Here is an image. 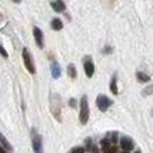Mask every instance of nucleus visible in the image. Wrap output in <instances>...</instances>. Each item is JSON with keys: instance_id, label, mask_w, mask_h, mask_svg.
I'll list each match as a JSON object with an SVG mask.
<instances>
[{"instance_id": "nucleus-2", "label": "nucleus", "mask_w": 153, "mask_h": 153, "mask_svg": "<svg viewBox=\"0 0 153 153\" xmlns=\"http://www.w3.org/2000/svg\"><path fill=\"white\" fill-rule=\"evenodd\" d=\"M23 62H25V66H26V69L29 70V73L34 74V72H36L34 63H33V59H32V56H30L27 49H23Z\"/></svg>"}, {"instance_id": "nucleus-23", "label": "nucleus", "mask_w": 153, "mask_h": 153, "mask_svg": "<svg viewBox=\"0 0 153 153\" xmlns=\"http://www.w3.org/2000/svg\"><path fill=\"white\" fill-rule=\"evenodd\" d=\"M122 153H127V152H122Z\"/></svg>"}, {"instance_id": "nucleus-12", "label": "nucleus", "mask_w": 153, "mask_h": 153, "mask_svg": "<svg viewBox=\"0 0 153 153\" xmlns=\"http://www.w3.org/2000/svg\"><path fill=\"white\" fill-rule=\"evenodd\" d=\"M137 79H139V82H149L150 80V77L147 76V74H145V73H142V72H137Z\"/></svg>"}, {"instance_id": "nucleus-21", "label": "nucleus", "mask_w": 153, "mask_h": 153, "mask_svg": "<svg viewBox=\"0 0 153 153\" xmlns=\"http://www.w3.org/2000/svg\"><path fill=\"white\" fill-rule=\"evenodd\" d=\"M70 106H76V100H74V99L70 100Z\"/></svg>"}, {"instance_id": "nucleus-4", "label": "nucleus", "mask_w": 153, "mask_h": 153, "mask_svg": "<svg viewBox=\"0 0 153 153\" xmlns=\"http://www.w3.org/2000/svg\"><path fill=\"white\" fill-rule=\"evenodd\" d=\"M33 34H34V40H36L37 46H39L40 49H43L45 42H43V33H42V30H40L39 27H34V29H33Z\"/></svg>"}, {"instance_id": "nucleus-1", "label": "nucleus", "mask_w": 153, "mask_h": 153, "mask_svg": "<svg viewBox=\"0 0 153 153\" xmlns=\"http://www.w3.org/2000/svg\"><path fill=\"white\" fill-rule=\"evenodd\" d=\"M89 120V103H87V96H83L80 100V123L86 125Z\"/></svg>"}, {"instance_id": "nucleus-6", "label": "nucleus", "mask_w": 153, "mask_h": 153, "mask_svg": "<svg viewBox=\"0 0 153 153\" xmlns=\"http://www.w3.org/2000/svg\"><path fill=\"white\" fill-rule=\"evenodd\" d=\"M33 150L34 153H43V145H42V137L34 136L33 137Z\"/></svg>"}, {"instance_id": "nucleus-15", "label": "nucleus", "mask_w": 153, "mask_h": 153, "mask_svg": "<svg viewBox=\"0 0 153 153\" xmlns=\"http://www.w3.org/2000/svg\"><path fill=\"white\" fill-rule=\"evenodd\" d=\"M0 142H1V145L6 147V149H10V145H9V142H7V140L3 137V136H0Z\"/></svg>"}, {"instance_id": "nucleus-5", "label": "nucleus", "mask_w": 153, "mask_h": 153, "mask_svg": "<svg viewBox=\"0 0 153 153\" xmlns=\"http://www.w3.org/2000/svg\"><path fill=\"white\" fill-rule=\"evenodd\" d=\"M120 146H122V149L125 152H129V150L133 149V142L129 139V137H122L120 139Z\"/></svg>"}, {"instance_id": "nucleus-17", "label": "nucleus", "mask_w": 153, "mask_h": 153, "mask_svg": "<svg viewBox=\"0 0 153 153\" xmlns=\"http://www.w3.org/2000/svg\"><path fill=\"white\" fill-rule=\"evenodd\" d=\"M83 152H85L83 147H74L73 150H72V153H83Z\"/></svg>"}, {"instance_id": "nucleus-13", "label": "nucleus", "mask_w": 153, "mask_h": 153, "mask_svg": "<svg viewBox=\"0 0 153 153\" xmlns=\"http://www.w3.org/2000/svg\"><path fill=\"white\" fill-rule=\"evenodd\" d=\"M110 90H112V93L117 94V86H116V77L112 79V83H110Z\"/></svg>"}, {"instance_id": "nucleus-14", "label": "nucleus", "mask_w": 153, "mask_h": 153, "mask_svg": "<svg viewBox=\"0 0 153 153\" xmlns=\"http://www.w3.org/2000/svg\"><path fill=\"white\" fill-rule=\"evenodd\" d=\"M100 145H102V149H103V152H105V150H107V149H109L110 140H109V139H103L102 142H100Z\"/></svg>"}, {"instance_id": "nucleus-19", "label": "nucleus", "mask_w": 153, "mask_h": 153, "mask_svg": "<svg viewBox=\"0 0 153 153\" xmlns=\"http://www.w3.org/2000/svg\"><path fill=\"white\" fill-rule=\"evenodd\" d=\"M152 90H153V87H147V89H145V94H149V93H153Z\"/></svg>"}, {"instance_id": "nucleus-16", "label": "nucleus", "mask_w": 153, "mask_h": 153, "mask_svg": "<svg viewBox=\"0 0 153 153\" xmlns=\"http://www.w3.org/2000/svg\"><path fill=\"white\" fill-rule=\"evenodd\" d=\"M103 153H117V147H116V146H112V147H109L107 150H105Z\"/></svg>"}, {"instance_id": "nucleus-7", "label": "nucleus", "mask_w": 153, "mask_h": 153, "mask_svg": "<svg viewBox=\"0 0 153 153\" xmlns=\"http://www.w3.org/2000/svg\"><path fill=\"white\" fill-rule=\"evenodd\" d=\"M85 72H86L87 77H92V76H93L94 66H93V63H92L90 60H86V62H85Z\"/></svg>"}, {"instance_id": "nucleus-9", "label": "nucleus", "mask_w": 153, "mask_h": 153, "mask_svg": "<svg viewBox=\"0 0 153 153\" xmlns=\"http://www.w3.org/2000/svg\"><path fill=\"white\" fill-rule=\"evenodd\" d=\"M52 76H53L54 79L60 77V67L56 62H53V65H52Z\"/></svg>"}, {"instance_id": "nucleus-22", "label": "nucleus", "mask_w": 153, "mask_h": 153, "mask_svg": "<svg viewBox=\"0 0 153 153\" xmlns=\"http://www.w3.org/2000/svg\"><path fill=\"white\" fill-rule=\"evenodd\" d=\"M0 153H6V150H4V149H3L1 146H0Z\"/></svg>"}, {"instance_id": "nucleus-11", "label": "nucleus", "mask_w": 153, "mask_h": 153, "mask_svg": "<svg viewBox=\"0 0 153 153\" xmlns=\"http://www.w3.org/2000/svg\"><path fill=\"white\" fill-rule=\"evenodd\" d=\"M67 73H69L70 77H76V76H77V73H76V67H74L73 65H69V67H67Z\"/></svg>"}, {"instance_id": "nucleus-8", "label": "nucleus", "mask_w": 153, "mask_h": 153, "mask_svg": "<svg viewBox=\"0 0 153 153\" xmlns=\"http://www.w3.org/2000/svg\"><path fill=\"white\" fill-rule=\"evenodd\" d=\"M52 7H53L54 12H65V9H66V4L63 3V1H60V0H57V1H53L52 3Z\"/></svg>"}, {"instance_id": "nucleus-3", "label": "nucleus", "mask_w": 153, "mask_h": 153, "mask_svg": "<svg viewBox=\"0 0 153 153\" xmlns=\"http://www.w3.org/2000/svg\"><path fill=\"white\" fill-rule=\"evenodd\" d=\"M96 103H97V107L102 112H106L107 109L110 107V105H112V100L109 97H106V96H103V94H100L97 97V100H96Z\"/></svg>"}, {"instance_id": "nucleus-18", "label": "nucleus", "mask_w": 153, "mask_h": 153, "mask_svg": "<svg viewBox=\"0 0 153 153\" xmlns=\"http://www.w3.org/2000/svg\"><path fill=\"white\" fill-rule=\"evenodd\" d=\"M0 54H1L3 57H7V52L3 49V46H1V45H0Z\"/></svg>"}, {"instance_id": "nucleus-20", "label": "nucleus", "mask_w": 153, "mask_h": 153, "mask_svg": "<svg viewBox=\"0 0 153 153\" xmlns=\"http://www.w3.org/2000/svg\"><path fill=\"white\" fill-rule=\"evenodd\" d=\"M116 136H117V134H116V133H113V137L110 139V140H112V142H113V143H114V142H116V140H117V137H116Z\"/></svg>"}, {"instance_id": "nucleus-24", "label": "nucleus", "mask_w": 153, "mask_h": 153, "mask_svg": "<svg viewBox=\"0 0 153 153\" xmlns=\"http://www.w3.org/2000/svg\"><path fill=\"white\" fill-rule=\"evenodd\" d=\"M136 153H140V152H136Z\"/></svg>"}, {"instance_id": "nucleus-10", "label": "nucleus", "mask_w": 153, "mask_h": 153, "mask_svg": "<svg viewBox=\"0 0 153 153\" xmlns=\"http://www.w3.org/2000/svg\"><path fill=\"white\" fill-rule=\"evenodd\" d=\"M63 27V23H62V20L60 19H53L52 20V29L53 30H60Z\"/></svg>"}]
</instances>
